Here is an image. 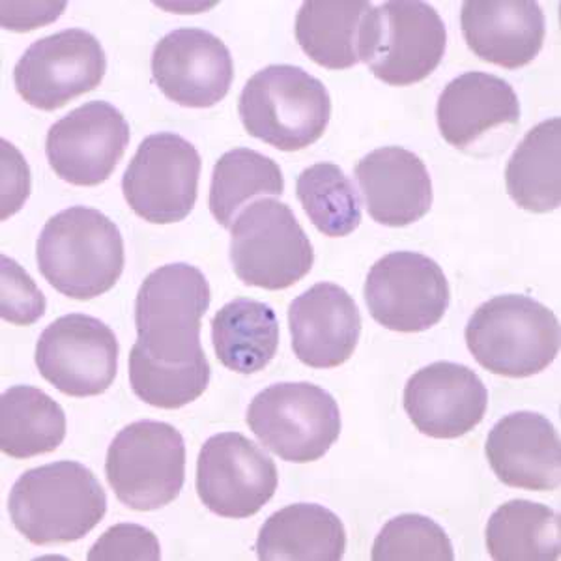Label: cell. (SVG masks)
Wrapping results in <instances>:
<instances>
[{
    "label": "cell",
    "mask_w": 561,
    "mask_h": 561,
    "mask_svg": "<svg viewBox=\"0 0 561 561\" xmlns=\"http://www.w3.org/2000/svg\"><path fill=\"white\" fill-rule=\"evenodd\" d=\"M13 526L33 545L83 539L107 513V494L94 472L76 460L26 470L10 492Z\"/></svg>",
    "instance_id": "cell-1"
},
{
    "label": "cell",
    "mask_w": 561,
    "mask_h": 561,
    "mask_svg": "<svg viewBox=\"0 0 561 561\" xmlns=\"http://www.w3.org/2000/svg\"><path fill=\"white\" fill-rule=\"evenodd\" d=\"M45 280L73 300H92L115 287L124 272V240L105 214L71 206L45 224L36 243Z\"/></svg>",
    "instance_id": "cell-2"
},
{
    "label": "cell",
    "mask_w": 561,
    "mask_h": 561,
    "mask_svg": "<svg viewBox=\"0 0 561 561\" xmlns=\"http://www.w3.org/2000/svg\"><path fill=\"white\" fill-rule=\"evenodd\" d=\"M238 113L251 137L280 152H296L324 135L332 100L317 77L298 66L274 65L249 79Z\"/></svg>",
    "instance_id": "cell-3"
},
{
    "label": "cell",
    "mask_w": 561,
    "mask_h": 561,
    "mask_svg": "<svg viewBox=\"0 0 561 561\" xmlns=\"http://www.w3.org/2000/svg\"><path fill=\"white\" fill-rule=\"evenodd\" d=\"M466 345L483 369L528 378L550 367L560 352V322L528 296H496L466 324Z\"/></svg>",
    "instance_id": "cell-4"
},
{
    "label": "cell",
    "mask_w": 561,
    "mask_h": 561,
    "mask_svg": "<svg viewBox=\"0 0 561 561\" xmlns=\"http://www.w3.org/2000/svg\"><path fill=\"white\" fill-rule=\"evenodd\" d=\"M210 285L192 264H167L142 280L135 300L137 343L163 364L206 356L201 320L210 307Z\"/></svg>",
    "instance_id": "cell-5"
},
{
    "label": "cell",
    "mask_w": 561,
    "mask_h": 561,
    "mask_svg": "<svg viewBox=\"0 0 561 561\" xmlns=\"http://www.w3.org/2000/svg\"><path fill=\"white\" fill-rule=\"evenodd\" d=\"M440 13L420 0H393L370 8L359 28V62L391 87L427 79L446 55Z\"/></svg>",
    "instance_id": "cell-6"
},
{
    "label": "cell",
    "mask_w": 561,
    "mask_h": 561,
    "mask_svg": "<svg viewBox=\"0 0 561 561\" xmlns=\"http://www.w3.org/2000/svg\"><path fill=\"white\" fill-rule=\"evenodd\" d=\"M105 476L122 504L156 511L173 504L185 481V444L163 421H135L111 442Z\"/></svg>",
    "instance_id": "cell-7"
},
{
    "label": "cell",
    "mask_w": 561,
    "mask_h": 561,
    "mask_svg": "<svg viewBox=\"0 0 561 561\" xmlns=\"http://www.w3.org/2000/svg\"><path fill=\"white\" fill-rule=\"evenodd\" d=\"M248 425L272 454L306 465L322 459L337 442L341 410L332 393L314 383H274L249 404Z\"/></svg>",
    "instance_id": "cell-8"
},
{
    "label": "cell",
    "mask_w": 561,
    "mask_h": 561,
    "mask_svg": "<svg viewBox=\"0 0 561 561\" xmlns=\"http://www.w3.org/2000/svg\"><path fill=\"white\" fill-rule=\"evenodd\" d=\"M230 229V262L249 287L285 290L313 268L311 240L285 203L261 198Z\"/></svg>",
    "instance_id": "cell-9"
},
{
    "label": "cell",
    "mask_w": 561,
    "mask_h": 561,
    "mask_svg": "<svg viewBox=\"0 0 561 561\" xmlns=\"http://www.w3.org/2000/svg\"><path fill=\"white\" fill-rule=\"evenodd\" d=\"M201 169L197 148L182 135H150L122 176L124 198L148 224H179L195 208Z\"/></svg>",
    "instance_id": "cell-10"
},
{
    "label": "cell",
    "mask_w": 561,
    "mask_h": 561,
    "mask_svg": "<svg viewBox=\"0 0 561 561\" xmlns=\"http://www.w3.org/2000/svg\"><path fill=\"white\" fill-rule=\"evenodd\" d=\"M364 296L370 317L399 333L431 330L444 319L451 300L438 262L415 251H396L375 262Z\"/></svg>",
    "instance_id": "cell-11"
},
{
    "label": "cell",
    "mask_w": 561,
    "mask_h": 561,
    "mask_svg": "<svg viewBox=\"0 0 561 561\" xmlns=\"http://www.w3.org/2000/svg\"><path fill=\"white\" fill-rule=\"evenodd\" d=\"M107 71L102 42L83 28L36 39L13 70L15 90L28 105L57 111L100 87Z\"/></svg>",
    "instance_id": "cell-12"
},
{
    "label": "cell",
    "mask_w": 561,
    "mask_h": 561,
    "mask_svg": "<svg viewBox=\"0 0 561 561\" xmlns=\"http://www.w3.org/2000/svg\"><path fill=\"white\" fill-rule=\"evenodd\" d=\"M118 339L102 320L65 314L45 328L36 345V367L65 396L105 393L118 373Z\"/></svg>",
    "instance_id": "cell-13"
},
{
    "label": "cell",
    "mask_w": 561,
    "mask_h": 561,
    "mask_svg": "<svg viewBox=\"0 0 561 561\" xmlns=\"http://www.w3.org/2000/svg\"><path fill=\"white\" fill-rule=\"evenodd\" d=\"M277 485L274 460L243 434H216L198 454L197 494L219 517H253L274 497Z\"/></svg>",
    "instance_id": "cell-14"
},
{
    "label": "cell",
    "mask_w": 561,
    "mask_h": 561,
    "mask_svg": "<svg viewBox=\"0 0 561 561\" xmlns=\"http://www.w3.org/2000/svg\"><path fill=\"white\" fill-rule=\"evenodd\" d=\"M129 145V124L111 103L94 100L55 122L45 156L58 179L92 187L115 173Z\"/></svg>",
    "instance_id": "cell-15"
},
{
    "label": "cell",
    "mask_w": 561,
    "mask_h": 561,
    "mask_svg": "<svg viewBox=\"0 0 561 561\" xmlns=\"http://www.w3.org/2000/svg\"><path fill=\"white\" fill-rule=\"evenodd\" d=\"M153 83L182 107H214L229 94L234 65L229 47L203 28H176L152 53Z\"/></svg>",
    "instance_id": "cell-16"
},
{
    "label": "cell",
    "mask_w": 561,
    "mask_h": 561,
    "mask_svg": "<svg viewBox=\"0 0 561 561\" xmlns=\"http://www.w3.org/2000/svg\"><path fill=\"white\" fill-rule=\"evenodd\" d=\"M402 402L421 434L454 440L483 421L489 391L470 367L436 362L409 378Z\"/></svg>",
    "instance_id": "cell-17"
},
{
    "label": "cell",
    "mask_w": 561,
    "mask_h": 561,
    "mask_svg": "<svg viewBox=\"0 0 561 561\" xmlns=\"http://www.w3.org/2000/svg\"><path fill=\"white\" fill-rule=\"evenodd\" d=\"M293 351L301 364L333 369L351 359L362 335L356 301L335 283H319L288 307Z\"/></svg>",
    "instance_id": "cell-18"
},
{
    "label": "cell",
    "mask_w": 561,
    "mask_h": 561,
    "mask_svg": "<svg viewBox=\"0 0 561 561\" xmlns=\"http://www.w3.org/2000/svg\"><path fill=\"white\" fill-rule=\"evenodd\" d=\"M485 454L492 472L507 486L536 492L560 486V434L545 415H505L492 427Z\"/></svg>",
    "instance_id": "cell-19"
},
{
    "label": "cell",
    "mask_w": 561,
    "mask_h": 561,
    "mask_svg": "<svg viewBox=\"0 0 561 561\" xmlns=\"http://www.w3.org/2000/svg\"><path fill=\"white\" fill-rule=\"evenodd\" d=\"M460 26L476 57L505 70L534 62L547 36L545 13L534 0H468Z\"/></svg>",
    "instance_id": "cell-20"
},
{
    "label": "cell",
    "mask_w": 561,
    "mask_h": 561,
    "mask_svg": "<svg viewBox=\"0 0 561 561\" xmlns=\"http://www.w3.org/2000/svg\"><path fill=\"white\" fill-rule=\"evenodd\" d=\"M357 184L369 216L386 227H409L433 206L425 163L407 148L383 147L357 161Z\"/></svg>",
    "instance_id": "cell-21"
},
{
    "label": "cell",
    "mask_w": 561,
    "mask_h": 561,
    "mask_svg": "<svg viewBox=\"0 0 561 561\" xmlns=\"http://www.w3.org/2000/svg\"><path fill=\"white\" fill-rule=\"evenodd\" d=\"M520 102L517 92L502 77L468 71L455 77L442 90L436 122L451 147L466 150L497 126H517Z\"/></svg>",
    "instance_id": "cell-22"
},
{
    "label": "cell",
    "mask_w": 561,
    "mask_h": 561,
    "mask_svg": "<svg viewBox=\"0 0 561 561\" xmlns=\"http://www.w3.org/2000/svg\"><path fill=\"white\" fill-rule=\"evenodd\" d=\"M255 550L262 561L343 560L345 526L322 505H287L262 524Z\"/></svg>",
    "instance_id": "cell-23"
},
{
    "label": "cell",
    "mask_w": 561,
    "mask_h": 561,
    "mask_svg": "<svg viewBox=\"0 0 561 561\" xmlns=\"http://www.w3.org/2000/svg\"><path fill=\"white\" fill-rule=\"evenodd\" d=\"M211 345L227 369L240 375L259 373L279 348L277 314L262 301H229L211 319Z\"/></svg>",
    "instance_id": "cell-24"
},
{
    "label": "cell",
    "mask_w": 561,
    "mask_h": 561,
    "mask_svg": "<svg viewBox=\"0 0 561 561\" xmlns=\"http://www.w3.org/2000/svg\"><path fill=\"white\" fill-rule=\"evenodd\" d=\"M561 121L537 124L515 148L505 169L511 198L524 210L547 214L561 203Z\"/></svg>",
    "instance_id": "cell-25"
},
{
    "label": "cell",
    "mask_w": 561,
    "mask_h": 561,
    "mask_svg": "<svg viewBox=\"0 0 561 561\" xmlns=\"http://www.w3.org/2000/svg\"><path fill=\"white\" fill-rule=\"evenodd\" d=\"M370 8L365 0H307L296 18V39L322 68L348 70L359 62V28Z\"/></svg>",
    "instance_id": "cell-26"
},
{
    "label": "cell",
    "mask_w": 561,
    "mask_h": 561,
    "mask_svg": "<svg viewBox=\"0 0 561 561\" xmlns=\"http://www.w3.org/2000/svg\"><path fill=\"white\" fill-rule=\"evenodd\" d=\"M485 541L492 560H560V513L529 500H511L492 513Z\"/></svg>",
    "instance_id": "cell-27"
},
{
    "label": "cell",
    "mask_w": 561,
    "mask_h": 561,
    "mask_svg": "<svg viewBox=\"0 0 561 561\" xmlns=\"http://www.w3.org/2000/svg\"><path fill=\"white\" fill-rule=\"evenodd\" d=\"M66 438L62 407L42 389L12 386L0 401V449L12 459L51 454Z\"/></svg>",
    "instance_id": "cell-28"
},
{
    "label": "cell",
    "mask_w": 561,
    "mask_h": 561,
    "mask_svg": "<svg viewBox=\"0 0 561 561\" xmlns=\"http://www.w3.org/2000/svg\"><path fill=\"white\" fill-rule=\"evenodd\" d=\"M280 167L264 153L237 148L217 160L211 173L210 211L217 224L230 229L248 201L264 195H283Z\"/></svg>",
    "instance_id": "cell-29"
},
{
    "label": "cell",
    "mask_w": 561,
    "mask_h": 561,
    "mask_svg": "<svg viewBox=\"0 0 561 561\" xmlns=\"http://www.w3.org/2000/svg\"><path fill=\"white\" fill-rule=\"evenodd\" d=\"M296 195L311 224L325 237H348L362 224L356 190L335 163L307 167L296 182Z\"/></svg>",
    "instance_id": "cell-30"
},
{
    "label": "cell",
    "mask_w": 561,
    "mask_h": 561,
    "mask_svg": "<svg viewBox=\"0 0 561 561\" xmlns=\"http://www.w3.org/2000/svg\"><path fill=\"white\" fill-rule=\"evenodd\" d=\"M211 369L206 356L187 364H163L153 359L139 343L129 352V383L135 396L150 407L179 410L197 401L210 383Z\"/></svg>",
    "instance_id": "cell-31"
},
{
    "label": "cell",
    "mask_w": 561,
    "mask_h": 561,
    "mask_svg": "<svg viewBox=\"0 0 561 561\" xmlns=\"http://www.w3.org/2000/svg\"><path fill=\"white\" fill-rule=\"evenodd\" d=\"M370 558L375 561H454L455 552L440 524L407 513L391 518L380 529Z\"/></svg>",
    "instance_id": "cell-32"
},
{
    "label": "cell",
    "mask_w": 561,
    "mask_h": 561,
    "mask_svg": "<svg viewBox=\"0 0 561 561\" xmlns=\"http://www.w3.org/2000/svg\"><path fill=\"white\" fill-rule=\"evenodd\" d=\"M160 558L158 537L139 524L111 526L89 552L90 561H158Z\"/></svg>",
    "instance_id": "cell-33"
},
{
    "label": "cell",
    "mask_w": 561,
    "mask_h": 561,
    "mask_svg": "<svg viewBox=\"0 0 561 561\" xmlns=\"http://www.w3.org/2000/svg\"><path fill=\"white\" fill-rule=\"evenodd\" d=\"M45 296L18 262L2 255V319L31 325L44 317Z\"/></svg>",
    "instance_id": "cell-34"
}]
</instances>
